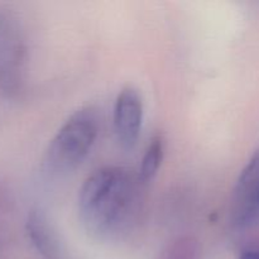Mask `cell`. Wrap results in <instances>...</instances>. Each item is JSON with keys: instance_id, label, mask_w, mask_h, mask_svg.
<instances>
[{"instance_id": "cell-5", "label": "cell", "mask_w": 259, "mask_h": 259, "mask_svg": "<svg viewBox=\"0 0 259 259\" xmlns=\"http://www.w3.org/2000/svg\"><path fill=\"white\" fill-rule=\"evenodd\" d=\"M143 123V101L138 91L125 88L116 98L114 105V131L116 138L125 148L137 143Z\"/></svg>"}, {"instance_id": "cell-1", "label": "cell", "mask_w": 259, "mask_h": 259, "mask_svg": "<svg viewBox=\"0 0 259 259\" xmlns=\"http://www.w3.org/2000/svg\"><path fill=\"white\" fill-rule=\"evenodd\" d=\"M139 174L125 167L99 168L86 179L78 195V215L85 229L100 239L125 233L141 207Z\"/></svg>"}, {"instance_id": "cell-2", "label": "cell", "mask_w": 259, "mask_h": 259, "mask_svg": "<svg viewBox=\"0 0 259 259\" xmlns=\"http://www.w3.org/2000/svg\"><path fill=\"white\" fill-rule=\"evenodd\" d=\"M99 133V116L94 108H82L73 113L51 141L43 166L51 175L75 171L88 157Z\"/></svg>"}, {"instance_id": "cell-7", "label": "cell", "mask_w": 259, "mask_h": 259, "mask_svg": "<svg viewBox=\"0 0 259 259\" xmlns=\"http://www.w3.org/2000/svg\"><path fill=\"white\" fill-rule=\"evenodd\" d=\"M162 158H163V139L159 136H157L152 138V141L149 142L148 147L146 149V153L143 156V159H142L139 176H141L142 181L144 184L153 179L154 175L158 171L159 166H161Z\"/></svg>"}, {"instance_id": "cell-6", "label": "cell", "mask_w": 259, "mask_h": 259, "mask_svg": "<svg viewBox=\"0 0 259 259\" xmlns=\"http://www.w3.org/2000/svg\"><path fill=\"white\" fill-rule=\"evenodd\" d=\"M27 230L30 240L40 254L47 259H67L57 232L42 211H30Z\"/></svg>"}, {"instance_id": "cell-3", "label": "cell", "mask_w": 259, "mask_h": 259, "mask_svg": "<svg viewBox=\"0 0 259 259\" xmlns=\"http://www.w3.org/2000/svg\"><path fill=\"white\" fill-rule=\"evenodd\" d=\"M27 43L23 25L12 10L0 9V95L15 96L24 82Z\"/></svg>"}, {"instance_id": "cell-4", "label": "cell", "mask_w": 259, "mask_h": 259, "mask_svg": "<svg viewBox=\"0 0 259 259\" xmlns=\"http://www.w3.org/2000/svg\"><path fill=\"white\" fill-rule=\"evenodd\" d=\"M232 218L239 228L259 223V149L240 172L233 191Z\"/></svg>"}, {"instance_id": "cell-8", "label": "cell", "mask_w": 259, "mask_h": 259, "mask_svg": "<svg viewBox=\"0 0 259 259\" xmlns=\"http://www.w3.org/2000/svg\"><path fill=\"white\" fill-rule=\"evenodd\" d=\"M239 259H259V248H253L242 253Z\"/></svg>"}]
</instances>
